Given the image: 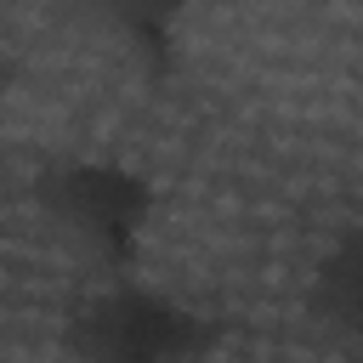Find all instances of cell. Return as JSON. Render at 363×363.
I'll return each instance as SVG.
<instances>
[{
    "instance_id": "obj_3",
    "label": "cell",
    "mask_w": 363,
    "mask_h": 363,
    "mask_svg": "<svg viewBox=\"0 0 363 363\" xmlns=\"http://www.w3.org/2000/svg\"><path fill=\"white\" fill-rule=\"evenodd\" d=\"M85 23L113 45V57L142 74V79H170L176 62H182V11L176 6H159V0H108V6H91Z\"/></svg>"
},
{
    "instance_id": "obj_2",
    "label": "cell",
    "mask_w": 363,
    "mask_h": 363,
    "mask_svg": "<svg viewBox=\"0 0 363 363\" xmlns=\"http://www.w3.org/2000/svg\"><path fill=\"white\" fill-rule=\"evenodd\" d=\"M221 340V323L193 301L119 278L102 284L68 318L74 363H204Z\"/></svg>"
},
{
    "instance_id": "obj_5",
    "label": "cell",
    "mask_w": 363,
    "mask_h": 363,
    "mask_svg": "<svg viewBox=\"0 0 363 363\" xmlns=\"http://www.w3.org/2000/svg\"><path fill=\"white\" fill-rule=\"evenodd\" d=\"M6 91H11V62L0 57V96H6Z\"/></svg>"
},
{
    "instance_id": "obj_1",
    "label": "cell",
    "mask_w": 363,
    "mask_h": 363,
    "mask_svg": "<svg viewBox=\"0 0 363 363\" xmlns=\"http://www.w3.org/2000/svg\"><path fill=\"white\" fill-rule=\"evenodd\" d=\"M40 216L74 261L119 284L147 250V233L159 221V187L147 170L119 159H62L40 176Z\"/></svg>"
},
{
    "instance_id": "obj_4",
    "label": "cell",
    "mask_w": 363,
    "mask_h": 363,
    "mask_svg": "<svg viewBox=\"0 0 363 363\" xmlns=\"http://www.w3.org/2000/svg\"><path fill=\"white\" fill-rule=\"evenodd\" d=\"M312 306H318V318L329 323V335H335L346 352L363 357V233L340 238V244L323 255V267H318V278H312Z\"/></svg>"
}]
</instances>
